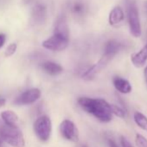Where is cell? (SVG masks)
I'll use <instances>...</instances> for the list:
<instances>
[{
    "label": "cell",
    "instance_id": "6da1fadb",
    "mask_svg": "<svg viewBox=\"0 0 147 147\" xmlns=\"http://www.w3.org/2000/svg\"><path fill=\"white\" fill-rule=\"evenodd\" d=\"M80 107L88 113L94 115L101 122H110L113 119L111 104L103 99L81 97L78 100Z\"/></svg>",
    "mask_w": 147,
    "mask_h": 147
},
{
    "label": "cell",
    "instance_id": "7a4b0ae2",
    "mask_svg": "<svg viewBox=\"0 0 147 147\" xmlns=\"http://www.w3.org/2000/svg\"><path fill=\"white\" fill-rule=\"evenodd\" d=\"M0 138L13 147H24L25 140L18 126L8 125L0 119Z\"/></svg>",
    "mask_w": 147,
    "mask_h": 147
},
{
    "label": "cell",
    "instance_id": "3957f363",
    "mask_svg": "<svg viewBox=\"0 0 147 147\" xmlns=\"http://www.w3.org/2000/svg\"><path fill=\"white\" fill-rule=\"evenodd\" d=\"M127 17L131 34L134 37H139L141 36L140 19L138 10L134 1H129L127 4Z\"/></svg>",
    "mask_w": 147,
    "mask_h": 147
},
{
    "label": "cell",
    "instance_id": "277c9868",
    "mask_svg": "<svg viewBox=\"0 0 147 147\" xmlns=\"http://www.w3.org/2000/svg\"><path fill=\"white\" fill-rule=\"evenodd\" d=\"M34 131L41 141H48L52 131L51 119L45 115L37 118L34 122Z\"/></svg>",
    "mask_w": 147,
    "mask_h": 147
},
{
    "label": "cell",
    "instance_id": "5b68a950",
    "mask_svg": "<svg viewBox=\"0 0 147 147\" xmlns=\"http://www.w3.org/2000/svg\"><path fill=\"white\" fill-rule=\"evenodd\" d=\"M68 42L69 38L54 34L52 36L42 42V47L51 51H62L67 47Z\"/></svg>",
    "mask_w": 147,
    "mask_h": 147
},
{
    "label": "cell",
    "instance_id": "8992f818",
    "mask_svg": "<svg viewBox=\"0 0 147 147\" xmlns=\"http://www.w3.org/2000/svg\"><path fill=\"white\" fill-rule=\"evenodd\" d=\"M60 131L61 136L68 141L77 142L79 139V131L71 120H63L60 125Z\"/></svg>",
    "mask_w": 147,
    "mask_h": 147
},
{
    "label": "cell",
    "instance_id": "52a82bcc",
    "mask_svg": "<svg viewBox=\"0 0 147 147\" xmlns=\"http://www.w3.org/2000/svg\"><path fill=\"white\" fill-rule=\"evenodd\" d=\"M41 97V91L38 88H30L20 94L15 103L18 105H30L35 103Z\"/></svg>",
    "mask_w": 147,
    "mask_h": 147
},
{
    "label": "cell",
    "instance_id": "ba28073f",
    "mask_svg": "<svg viewBox=\"0 0 147 147\" xmlns=\"http://www.w3.org/2000/svg\"><path fill=\"white\" fill-rule=\"evenodd\" d=\"M110 61H111L110 58L103 55L96 64L93 65L92 67H90L88 70L84 72V74L82 75V78L88 81L94 79L96 76L97 74H99L104 67H106V66L109 63Z\"/></svg>",
    "mask_w": 147,
    "mask_h": 147
},
{
    "label": "cell",
    "instance_id": "9c48e42d",
    "mask_svg": "<svg viewBox=\"0 0 147 147\" xmlns=\"http://www.w3.org/2000/svg\"><path fill=\"white\" fill-rule=\"evenodd\" d=\"M123 45L121 42L116 40H109L105 45V50L103 55L110 58L111 60L122 49Z\"/></svg>",
    "mask_w": 147,
    "mask_h": 147
},
{
    "label": "cell",
    "instance_id": "30bf717a",
    "mask_svg": "<svg viewBox=\"0 0 147 147\" xmlns=\"http://www.w3.org/2000/svg\"><path fill=\"white\" fill-rule=\"evenodd\" d=\"M131 61L137 67H141L145 64L147 61V43L138 52L131 55Z\"/></svg>",
    "mask_w": 147,
    "mask_h": 147
},
{
    "label": "cell",
    "instance_id": "8fae6325",
    "mask_svg": "<svg viewBox=\"0 0 147 147\" xmlns=\"http://www.w3.org/2000/svg\"><path fill=\"white\" fill-rule=\"evenodd\" d=\"M41 67L42 68V70L44 72H46L48 74V75L53 76L60 75V74L62 73V71H63V68L60 64L54 62V61H50L42 62L41 64Z\"/></svg>",
    "mask_w": 147,
    "mask_h": 147
},
{
    "label": "cell",
    "instance_id": "7c38bea8",
    "mask_svg": "<svg viewBox=\"0 0 147 147\" xmlns=\"http://www.w3.org/2000/svg\"><path fill=\"white\" fill-rule=\"evenodd\" d=\"M113 86L116 88V90L121 94H129L131 92L132 88L131 86V83L124 78L116 76L113 78Z\"/></svg>",
    "mask_w": 147,
    "mask_h": 147
},
{
    "label": "cell",
    "instance_id": "4fadbf2b",
    "mask_svg": "<svg viewBox=\"0 0 147 147\" xmlns=\"http://www.w3.org/2000/svg\"><path fill=\"white\" fill-rule=\"evenodd\" d=\"M54 34L60 35L61 36H64L66 38H69V30L68 26L67 24V21L64 17H60L55 24Z\"/></svg>",
    "mask_w": 147,
    "mask_h": 147
},
{
    "label": "cell",
    "instance_id": "5bb4252c",
    "mask_svg": "<svg viewBox=\"0 0 147 147\" xmlns=\"http://www.w3.org/2000/svg\"><path fill=\"white\" fill-rule=\"evenodd\" d=\"M124 12L121 7L119 6H116L114 7L110 14H109V18H108V21L110 25L112 26H116L118 24H119L123 20H124Z\"/></svg>",
    "mask_w": 147,
    "mask_h": 147
},
{
    "label": "cell",
    "instance_id": "9a60e30c",
    "mask_svg": "<svg viewBox=\"0 0 147 147\" xmlns=\"http://www.w3.org/2000/svg\"><path fill=\"white\" fill-rule=\"evenodd\" d=\"M32 18L36 24H42L46 18V8L44 5H36L32 10Z\"/></svg>",
    "mask_w": 147,
    "mask_h": 147
},
{
    "label": "cell",
    "instance_id": "2e32d148",
    "mask_svg": "<svg viewBox=\"0 0 147 147\" xmlns=\"http://www.w3.org/2000/svg\"><path fill=\"white\" fill-rule=\"evenodd\" d=\"M1 120L8 125L18 126V116L12 111H4L1 113Z\"/></svg>",
    "mask_w": 147,
    "mask_h": 147
},
{
    "label": "cell",
    "instance_id": "e0dca14e",
    "mask_svg": "<svg viewBox=\"0 0 147 147\" xmlns=\"http://www.w3.org/2000/svg\"><path fill=\"white\" fill-rule=\"evenodd\" d=\"M133 119L139 128L147 131V117L145 115L140 112H135L133 114Z\"/></svg>",
    "mask_w": 147,
    "mask_h": 147
},
{
    "label": "cell",
    "instance_id": "ac0fdd59",
    "mask_svg": "<svg viewBox=\"0 0 147 147\" xmlns=\"http://www.w3.org/2000/svg\"><path fill=\"white\" fill-rule=\"evenodd\" d=\"M111 109H112V113L115 114L116 116H118L119 118H124L125 116V110L123 108H121L120 107L117 106V105L111 104Z\"/></svg>",
    "mask_w": 147,
    "mask_h": 147
},
{
    "label": "cell",
    "instance_id": "d6986e66",
    "mask_svg": "<svg viewBox=\"0 0 147 147\" xmlns=\"http://www.w3.org/2000/svg\"><path fill=\"white\" fill-rule=\"evenodd\" d=\"M17 48H18V45L17 43L13 42V43H11L5 49V55L6 57H10L11 55H13L15 54V52L17 51Z\"/></svg>",
    "mask_w": 147,
    "mask_h": 147
},
{
    "label": "cell",
    "instance_id": "ffe728a7",
    "mask_svg": "<svg viewBox=\"0 0 147 147\" xmlns=\"http://www.w3.org/2000/svg\"><path fill=\"white\" fill-rule=\"evenodd\" d=\"M136 144L138 147H147V139L140 134L136 136Z\"/></svg>",
    "mask_w": 147,
    "mask_h": 147
},
{
    "label": "cell",
    "instance_id": "44dd1931",
    "mask_svg": "<svg viewBox=\"0 0 147 147\" xmlns=\"http://www.w3.org/2000/svg\"><path fill=\"white\" fill-rule=\"evenodd\" d=\"M73 11L76 14H82L84 11V5L81 3H76L73 6Z\"/></svg>",
    "mask_w": 147,
    "mask_h": 147
},
{
    "label": "cell",
    "instance_id": "7402d4cb",
    "mask_svg": "<svg viewBox=\"0 0 147 147\" xmlns=\"http://www.w3.org/2000/svg\"><path fill=\"white\" fill-rule=\"evenodd\" d=\"M120 144H121V146L122 147H133L132 144L124 136H121L120 137Z\"/></svg>",
    "mask_w": 147,
    "mask_h": 147
},
{
    "label": "cell",
    "instance_id": "603a6c76",
    "mask_svg": "<svg viewBox=\"0 0 147 147\" xmlns=\"http://www.w3.org/2000/svg\"><path fill=\"white\" fill-rule=\"evenodd\" d=\"M5 41H6V36L3 33H0V49L5 45Z\"/></svg>",
    "mask_w": 147,
    "mask_h": 147
},
{
    "label": "cell",
    "instance_id": "cb8c5ba5",
    "mask_svg": "<svg viewBox=\"0 0 147 147\" xmlns=\"http://www.w3.org/2000/svg\"><path fill=\"white\" fill-rule=\"evenodd\" d=\"M108 144H109V147H119L118 144H116V142L113 139H108Z\"/></svg>",
    "mask_w": 147,
    "mask_h": 147
},
{
    "label": "cell",
    "instance_id": "d4e9b609",
    "mask_svg": "<svg viewBox=\"0 0 147 147\" xmlns=\"http://www.w3.org/2000/svg\"><path fill=\"white\" fill-rule=\"evenodd\" d=\"M5 105V99L4 98H0V107H2Z\"/></svg>",
    "mask_w": 147,
    "mask_h": 147
},
{
    "label": "cell",
    "instance_id": "484cf974",
    "mask_svg": "<svg viewBox=\"0 0 147 147\" xmlns=\"http://www.w3.org/2000/svg\"><path fill=\"white\" fill-rule=\"evenodd\" d=\"M144 80H145V82L147 84V67L144 68Z\"/></svg>",
    "mask_w": 147,
    "mask_h": 147
},
{
    "label": "cell",
    "instance_id": "4316f807",
    "mask_svg": "<svg viewBox=\"0 0 147 147\" xmlns=\"http://www.w3.org/2000/svg\"><path fill=\"white\" fill-rule=\"evenodd\" d=\"M0 147H4V144H3V140L0 138Z\"/></svg>",
    "mask_w": 147,
    "mask_h": 147
},
{
    "label": "cell",
    "instance_id": "83f0119b",
    "mask_svg": "<svg viewBox=\"0 0 147 147\" xmlns=\"http://www.w3.org/2000/svg\"><path fill=\"white\" fill-rule=\"evenodd\" d=\"M82 147H88L87 145H82Z\"/></svg>",
    "mask_w": 147,
    "mask_h": 147
},
{
    "label": "cell",
    "instance_id": "f1b7e54d",
    "mask_svg": "<svg viewBox=\"0 0 147 147\" xmlns=\"http://www.w3.org/2000/svg\"><path fill=\"white\" fill-rule=\"evenodd\" d=\"M146 7H147V3H146Z\"/></svg>",
    "mask_w": 147,
    "mask_h": 147
}]
</instances>
